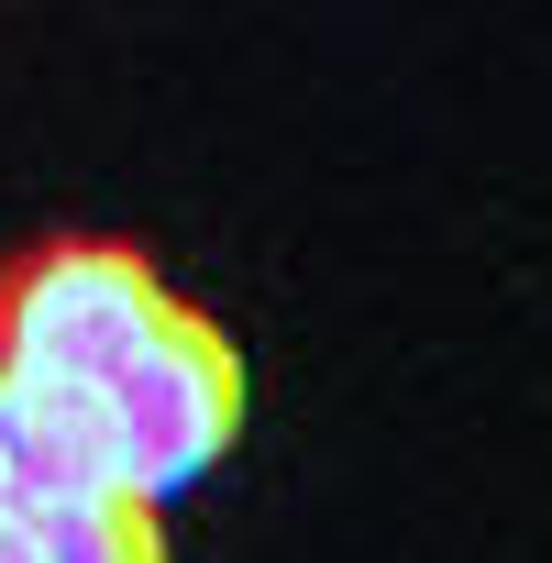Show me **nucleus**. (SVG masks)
Masks as SVG:
<instances>
[{
  "label": "nucleus",
  "mask_w": 552,
  "mask_h": 563,
  "mask_svg": "<svg viewBox=\"0 0 552 563\" xmlns=\"http://www.w3.org/2000/svg\"><path fill=\"white\" fill-rule=\"evenodd\" d=\"M243 431V354L221 343L210 310L166 299L155 332L111 365L100 387V442H111V486L122 497H166L188 475H210Z\"/></svg>",
  "instance_id": "obj_1"
},
{
  "label": "nucleus",
  "mask_w": 552,
  "mask_h": 563,
  "mask_svg": "<svg viewBox=\"0 0 552 563\" xmlns=\"http://www.w3.org/2000/svg\"><path fill=\"white\" fill-rule=\"evenodd\" d=\"M166 276L133 243L100 232H45L23 254H0V365L12 376H56V387H111V365L155 332Z\"/></svg>",
  "instance_id": "obj_2"
},
{
  "label": "nucleus",
  "mask_w": 552,
  "mask_h": 563,
  "mask_svg": "<svg viewBox=\"0 0 552 563\" xmlns=\"http://www.w3.org/2000/svg\"><path fill=\"white\" fill-rule=\"evenodd\" d=\"M34 530H45V563H166V541H155V497H122V486H100V497H56V508H23Z\"/></svg>",
  "instance_id": "obj_3"
},
{
  "label": "nucleus",
  "mask_w": 552,
  "mask_h": 563,
  "mask_svg": "<svg viewBox=\"0 0 552 563\" xmlns=\"http://www.w3.org/2000/svg\"><path fill=\"white\" fill-rule=\"evenodd\" d=\"M0 563H45V530L23 508H0Z\"/></svg>",
  "instance_id": "obj_4"
},
{
  "label": "nucleus",
  "mask_w": 552,
  "mask_h": 563,
  "mask_svg": "<svg viewBox=\"0 0 552 563\" xmlns=\"http://www.w3.org/2000/svg\"><path fill=\"white\" fill-rule=\"evenodd\" d=\"M0 508H12V497H0Z\"/></svg>",
  "instance_id": "obj_5"
}]
</instances>
